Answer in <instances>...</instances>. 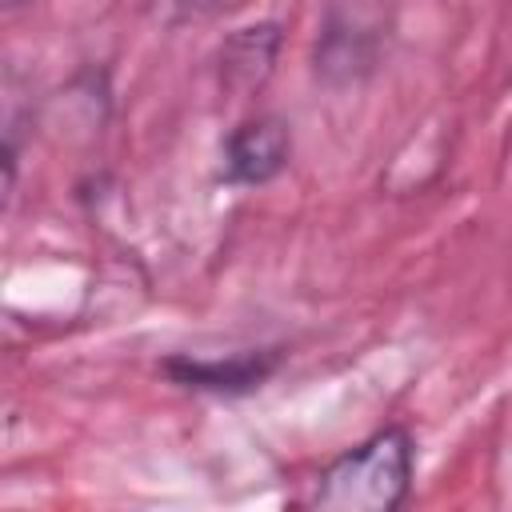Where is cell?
Returning a JSON list of instances; mask_svg holds the SVG:
<instances>
[{
	"instance_id": "7a4b0ae2",
	"label": "cell",
	"mask_w": 512,
	"mask_h": 512,
	"mask_svg": "<svg viewBox=\"0 0 512 512\" xmlns=\"http://www.w3.org/2000/svg\"><path fill=\"white\" fill-rule=\"evenodd\" d=\"M292 160V124L276 112L244 116L220 148V172L236 188L272 184Z\"/></svg>"
},
{
	"instance_id": "277c9868",
	"label": "cell",
	"mask_w": 512,
	"mask_h": 512,
	"mask_svg": "<svg viewBox=\"0 0 512 512\" xmlns=\"http://www.w3.org/2000/svg\"><path fill=\"white\" fill-rule=\"evenodd\" d=\"M280 44H284V32L276 20H256V24H244L236 28L220 52H216V76H220V88L236 100H248L256 92H264V84L272 80L276 72V60H280Z\"/></svg>"
},
{
	"instance_id": "6da1fadb",
	"label": "cell",
	"mask_w": 512,
	"mask_h": 512,
	"mask_svg": "<svg viewBox=\"0 0 512 512\" xmlns=\"http://www.w3.org/2000/svg\"><path fill=\"white\" fill-rule=\"evenodd\" d=\"M416 440L400 424L376 428L356 448L328 460L312 488L320 512H396L412 496Z\"/></svg>"
},
{
	"instance_id": "3957f363",
	"label": "cell",
	"mask_w": 512,
	"mask_h": 512,
	"mask_svg": "<svg viewBox=\"0 0 512 512\" xmlns=\"http://www.w3.org/2000/svg\"><path fill=\"white\" fill-rule=\"evenodd\" d=\"M160 368L180 388L216 392V396H240V392L260 388L280 368V352L276 348H244V352H228V356H188V352H176Z\"/></svg>"
},
{
	"instance_id": "8992f818",
	"label": "cell",
	"mask_w": 512,
	"mask_h": 512,
	"mask_svg": "<svg viewBox=\"0 0 512 512\" xmlns=\"http://www.w3.org/2000/svg\"><path fill=\"white\" fill-rule=\"evenodd\" d=\"M224 0H160V8L172 16V20H196V16H208L216 12Z\"/></svg>"
},
{
	"instance_id": "5b68a950",
	"label": "cell",
	"mask_w": 512,
	"mask_h": 512,
	"mask_svg": "<svg viewBox=\"0 0 512 512\" xmlns=\"http://www.w3.org/2000/svg\"><path fill=\"white\" fill-rule=\"evenodd\" d=\"M380 28L360 12H332L316 40V76L324 84H356L376 68Z\"/></svg>"
},
{
	"instance_id": "52a82bcc",
	"label": "cell",
	"mask_w": 512,
	"mask_h": 512,
	"mask_svg": "<svg viewBox=\"0 0 512 512\" xmlns=\"http://www.w3.org/2000/svg\"><path fill=\"white\" fill-rule=\"evenodd\" d=\"M8 4H24V0H8Z\"/></svg>"
}]
</instances>
